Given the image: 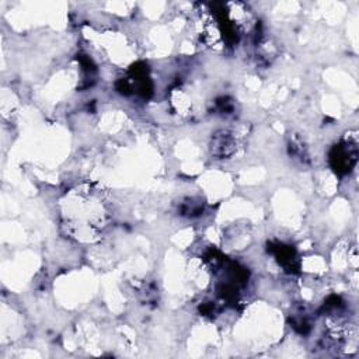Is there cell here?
Returning <instances> with one entry per match:
<instances>
[{
    "label": "cell",
    "instance_id": "3",
    "mask_svg": "<svg viewBox=\"0 0 359 359\" xmlns=\"http://www.w3.org/2000/svg\"><path fill=\"white\" fill-rule=\"evenodd\" d=\"M358 160V139L356 135L342 139L330 153V163L337 174L349 172Z\"/></svg>",
    "mask_w": 359,
    "mask_h": 359
},
{
    "label": "cell",
    "instance_id": "2",
    "mask_svg": "<svg viewBox=\"0 0 359 359\" xmlns=\"http://www.w3.org/2000/svg\"><path fill=\"white\" fill-rule=\"evenodd\" d=\"M91 42L95 43V49L100 52V55L102 53L104 57L111 63L123 67L133 62L135 50L125 35L115 31H91Z\"/></svg>",
    "mask_w": 359,
    "mask_h": 359
},
{
    "label": "cell",
    "instance_id": "4",
    "mask_svg": "<svg viewBox=\"0 0 359 359\" xmlns=\"http://www.w3.org/2000/svg\"><path fill=\"white\" fill-rule=\"evenodd\" d=\"M230 130H220L213 136L212 140V153L217 157L231 156L237 149V139Z\"/></svg>",
    "mask_w": 359,
    "mask_h": 359
},
{
    "label": "cell",
    "instance_id": "1",
    "mask_svg": "<svg viewBox=\"0 0 359 359\" xmlns=\"http://www.w3.org/2000/svg\"><path fill=\"white\" fill-rule=\"evenodd\" d=\"M60 224L77 243H95L108 229L112 212L105 191L90 182L69 189L59 201Z\"/></svg>",
    "mask_w": 359,
    "mask_h": 359
}]
</instances>
